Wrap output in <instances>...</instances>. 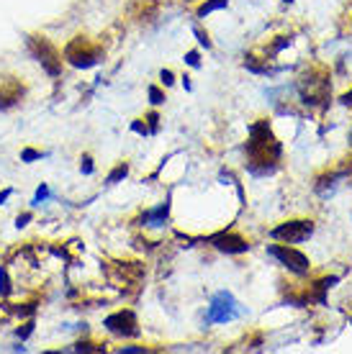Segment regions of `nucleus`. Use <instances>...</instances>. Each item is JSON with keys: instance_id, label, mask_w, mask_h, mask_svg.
<instances>
[{"instance_id": "6", "label": "nucleus", "mask_w": 352, "mask_h": 354, "mask_svg": "<svg viewBox=\"0 0 352 354\" xmlns=\"http://www.w3.org/2000/svg\"><path fill=\"white\" fill-rule=\"evenodd\" d=\"M103 326H106L111 334L126 336V339H131V336L139 334L137 316H134V311H129V308H121V311H116V314H111L106 321H103Z\"/></svg>"}, {"instance_id": "19", "label": "nucleus", "mask_w": 352, "mask_h": 354, "mask_svg": "<svg viewBox=\"0 0 352 354\" xmlns=\"http://www.w3.org/2000/svg\"><path fill=\"white\" fill-rule=\"evenodd\" d=\"M186 62L190 64V67H201V57H198V51H188Z\"/></svg>"}, {"instance_id": "3", "label": "nucleus", "mask_w": 352, "mask_h": 354, "mask_svg": "<svg viewBox=\"0 0 352 354\" xmlns=\"http://www.w3.org/2000/svg\"><path fill=\"white\" fill-rule=\"evenodd\" d=\"M65 59L78 69L96 67L100 62V47H96V44L90 39H85V36H75V39L67 41V47H65Z\"/></svg>"}, {"instance_id": "14", "label": "nucleus", "mask_w": 352, "mask_h": 354, "mask_svg": "<svg viewBox=\"0 0 352 354\" xmlns=\"http://www.w3.org/2000/svg\"><path fill=\"white\" fill-rule=\"evenodd\" d=\"M8 293H10L8 272H6V267H0V295H8Z\"/></svg>"}, {"instance_id": "8", "label": "nucleus", "mask_w": 352, "mask_h": 354, "mask_svg": "<svg viewBox=\"0 0 352 354\" xmlns=\"http://www.w3.org/2000/svg\"><path fill=\"white\" fill-rule=\"evenodd\" d=\"M23 82L16 78H0V110L16 108L21 100H23Z\"/></svg>"}, {"instance_id": "7", "label": "nucleus", "mask_w": 352, "mask_h": 354, "mask_svg": "<svg viewBox=\"0 0 352 354\" xmlns=\"http://www.w3.org/2000/svg\"><path fill=\"white\" fill-rule=\"evenodd\" d=\"M314 234V224L311 221H285L278 228L270 231L273 239H280L283 244H298V241H306L309 236Z\"/></svg>"}, {"instance_id": "18", "label": "nucleus", "mask_w": 352, "mask_h": 354, "mask_svg": "<svg viewBox=\"0 0 352 354\" xmlns=\"http://www.w3.org/2000/svg\"><path fill=\"white\" fill-rule=\"evenodd\" d=\"M80 169H82L85 175L93 172V159H90V154H82V157H80Z\"/></svg>"}, {"instance_id": "28", "label": "nucleus", "mask_w": 352, "mask_h": 354, "mask_svg": "<svg viewBox=\"0 0 352 354\" xmlns=\"http://www.w3.org/2000/svg\"><path fill=\"white\" fill-rule=\"evenodd\" d=\"M285 3H288V0H285Z\"/></svg>"}, {"instance_id": "9", "label": "nucleus", "mask_w": 352, "mask_h": 354, "mask_svg": "<svg viewBox=\"0 0 352 354\" xmlns=\"http://www.w3.org/2000/svg\"><path fill=\"white\" fill-rule=\"evenodd\" d=\"M214 246L219 252H226V255H242L250 249V241L239 234H219L214 239Z\"/></svg>"}, {"instance_id": "20", "label": "nucleus", "mask_w": 352, "mask_h": 354, "mask_svg": "<svg viewBox=\"0 0 352 354\" xmlns=\"http://www.w3.org/2000/svg\"><path fill=\"white\" fill-rule=\"evenodd\" d=\"M196 36H198V41H201V47L211 49V39H208V34H204L201 29H196Z\"/></svg>"}, {"instance_id": "5", "label": "nucleus", "mask_w": 352, "mask_h": 354, "mask_svg": "<svg viewBox=\"0 0 352 354\" xmlns=\"http://www.w3.org/2000/svg\"><path fill=\"white\" fill-rule=\"evenodd\" d=\"M267 255L275 257L280 265L288 267V270L296 272V275H306V272H309V259H306V255H301V252L294 249V246H288V244L267 246Z\"/></svg>"}, {"instance_id": "1", "label": "nucleus", "mask_w": 352, "mask_h": 354, "mask_svg": "<svg viewBox=\"0 0 352 354\" xmlns=\"http://www.w3.org/2000/svg\"><path fill=\"white\" fill-rule=\"evenodd\" d=\"M247 157L252 175H270L278 167L280 159V144L273 137L267 121H260L250 128V141H247Z\"/></svg>"}, {"instance_id": "17", "label": "nucleus", "mask_w": 352, "mask_h": 354, "mask_svg": "<svg viewBox=\"0 0 352 354\" xmlns=\"http://www.w3.org/2000/svg\"><path fill=\"white\" fill-rule=\"evenodd\" d=\"M41 152H36V149H23L21 152V162H34V159H39Z\"/></svg>"}, {"instance_id": "23", "label": "nucleus", "mask_w": 352, "mask_h": 354, "mask_svg": "<svg viewBox=\"0 0 352 354\" xmlns=\"http://www.w3.org/2000/svg\"><path fill=\"white\" fill-rule=\"evenodd\" d=\"M29 221H31V213H23V216H19V218H16V226H26V224H29Z\"/></svg>"}, {"instance_id": "22", "label": "nucleus", "mask_w": 352, "mask_h": 354, "mask_svg": "<svg viewBox=\"0 0 352 354\" xmlns=\"http://www.w3.org/2000/svg\"><path fill=\"white\" fill-rule=\"evenodd\" d=\"M47 198H50V187L41 185L39 190H36V203H41V200H47Z\"/></svg>"}, {"instance_id": "27", "label": "nucleus", "mask_w": 352, "mask_h": 354, "mask_svg": "<svg viewBox=\"0 0 352 354\" xmlns=\"http://www.w3.org/2000/svg\"><path fill=\"white\" fill-rule=\"evenodd\" d=\"M342 103H344V106H352V93H347V95H344Z\"/></svg>"}, {"instance_id": "26", "label": "nucleus", "mask_w": 352, "mask_h": 354, "mask_svg": "<svg viewBox=\"0 0 352 354\" xmlns=\"http://www.w3.org/2000/svg\"><path fill=\"white\" fill-rule=\"evenodd\" d=\"M10 193H13V190H3V193H0V206H3V203H6V200H8V198H10Z\"/></svg>"}, {"instance_id": "15", "label": "nucleus", "mask_w": 352, "mask_h": 354, "mask_svg": "<svg viewBox=\"0 0 352 354\" xmlns=\"http://www.w3.org/2000/svg\"><path fill=\"white\" fill-rule=\"evenodd\" d=\"M149 100H152L155 106H162V103H165V95H162V90L152 85V88H149Z\"/></svg>"}, {"instance_id": "12", "label": "nucleus", "mask_w": 352, "mask_h": 354, "mask_svg": "<svg viewBox=\"0 0 352 354\" xmlns=\"http://www.w3.org/2000/svg\"><path fill=\"white\" fill-rule=\"evenodd\" d=\"M126 175H129V165H126V162H121V165H116V167H113V172L108 175V182L113 185V182H118V180H124Z\"/></svg>"}, {"instance_id": "10", "label": "nucleus", "mask_w": 352, "mask_h": 354, "mask_svg": "<svg viewBox=\"0 0 352 354\" xmlns=\"http://www.w3.org/2000/svg\"><path fill=\"white\" fill-rule=\"evenodd\" d=\"M167 213H170V203H162V206H157L155 211H147V213H144V221H147L149 226H162L167 221Z\"/></svg>"}, {"instance_id": "24", "label": "nucleus", "mask_w": 352, "mask_h": 354, "mask_svg": "<svg viewBox=\"0 0 352 354\" xmlns=\"http://www.w3.org/2000/svg\"><path fill=\"white\" fill-rule=\"evenodd\" d=\"M160 78H162L165 85H173V72H170V69H162V75H160Z\"/></svg>"}, {"instance_id": "13", "label": "nucleus", "mask_w": 352, "mask_h": 354, "mask_svg": "<svg viewBox=\"0 0 352 354\" xmlns=\"http://www.w3.org/2000/svg\"><path fill=\"white\" fill-rule=\"evenodd\" d=\"M334 283H337V277H327V280H324V283H322V285H319V287H322V290H327V287H332ZM314 298H316V300H319V303H324V293H316V295H311V293H309V303H311Z\"/></svg>"}, {"instance_id": "11", "label": "nucleus", "mask_w": 352, "mask_h": 354, "mask_svg": "<svg viewBox=\"0 0 352 354\" xmlns=\"http://www.w3.org/2000/svg\"><path fill=\"white\" fill-rule=\"evenodd\" d=\"M229 5V0H206L204 5H198L196 16L198 19H204V16H208V13H214V10H221Z\"/></svg>"}, {"instance_id": "21", "label": "nucleus", "mask_w": 352, "mask_h": 354, "mask_svg": "<svg viewBox=\"0 0 352 354\" xmlns=\"http://www.w3.org/2000/svg\"><path fill=\"white\" fill-rule=\"evenodd\" d=\"M31 331H34V321H26L23 329H19V336L21 339H26V336H31Z\"/></svg>"}, {"instance_id": "25", "label": "nucleus", "mask_w": 352, "mask_h": 354, "mask_svg": "<svg viewBox=\"0 0 352 354\" xmlns=\"http://www.w3.org/2000/svg\"><path fill=\"white\" fill-rule=\"evenodd\" d=\"M124 352H134V354H142V352H144V346H124V349H121V354H124Z\"/></svg>"}, {"instance_id": "4", "label": "nucleus", "mask_w": 352, "mask_h": 354, "mask_svg": "<svg viewBox=\"0 0 352 354\" xmlns=\"http://www.w3.org/2000/svg\"><path fill=\"white\" fill-rule=\"evenodd\" d=\"M236 316H239V305H236L234 295L219 293L214 295V300H211V308H208L206 321H208V324H226V321H234Z\"/></svg>"}, {"instance_id": "2", "label": "nucleus", "mask_w": 352, "mask_h": 354, "mask_svg": "<svg viewBox=\"0 0 352 354\" xmlns=\"http://www.w3.org/2000/svg\"><path fill=\"white\" fill-rule=\"evenodd\" d=\"M26 47H29L31 57L39 62L50 78H57L59 72H62V54H59V49L52 44L50 39H47V36L34 34V36L26 39Z\"/></svg>"}, {"instance_id": "16", "label": "nucleus", "mask_w": 352, "mask_h": 354, "mask_svg": "<svg viewBox=\"0 0 352 354\" xmlns=\"http://www.w3.org/2000/svg\"><path fill=\"white\" fill-rule=\"evenodd\" d=\"M75 352H103V346L90 344V342H80V344H75Z\"/></svg>"}]
</instances>
